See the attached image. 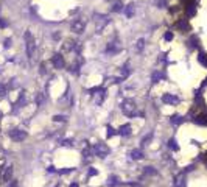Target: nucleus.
<instances>
[{
  "mask_svg": "<svg viewBox=\"0 0 207 187\" xmlns=\"http://www.w3.org/2000/svg\"><path fill=\"white\" fill-rule=\"evenodd\" d=\"M162 101L167 103V104H178V103H179V98H178L176 95H173V94H164Z\"/></svg>",
  "mask_w": 207,
  "mask_h": 187,
  "instance_id": "obj_7",
  "label": "nucleus"
},
{
  "mask_svg": "<svg viewBox=\"0 0 207 187\" xmlns=\"http://www.w3.org/2000/svg\"><path fill=\"white\" fill-rule=\"evenodd\" d=\"M84 26H86V23H84V20H81V19H78V20H73L72 22V31L73 33H76V34H80V33H83L84 31Z\"/></svg>",
  "mask_w": 207,
  "mask_h": 187,
  "instance_id": "obj_5",
  "label": "nucleus"
},
{
  "mask_svg": "<svg viewBox=\"0 0 207 187\" xmlns=\"http://www.w3.org/2000/svg\"><path fill=\"white\" fill-rule=\"evenodd\" d=\"M0 92H2V95H3V94H5V87H3L2 84H0Z\"/></svg>",
  "mask_w": 207,
  "mask_h": 187,
  "instance_id": "obj_33",
  "label": "nucleus"
},
{
  "mask_svg": "<svg viewBox=\"0 0 207 187\" xmlns=\"http://www.w3.org/2000/svg\"><path fill=\"white\" fill-rule=\"evenodd\" d=\"M160 79H162V73H160V72H154V73L151 75V81H153V83H159Z\"/></svg>",
  "mask_w": 207,
  "mask_h": 187,
  "instance_id": "obj_20",
  "label": "nucleus"
},
{
  "mask_svg": "<svg viewBox=\"0 0 207 187\" xmlns=\"http://www.w3.org/2000/svg\"><path fill=\"white\" fill-rule=\"evenodd\" d=\"M94 153H95L98 157H106V156L109 154V148H108L106 143L98 142V143H95V146H94Z\"/></svg>",
  "mask_w": 207,
  "mask_h": 187,
  "instance_id": "obj_3",
  "label": "nucleus"
},
{
  "mask_svg": "<svg viewBox=\"0 0 207 187\" xmlns=\"http://www.w3.org/2000/svg\"><path fill=\"white\" fill-rule=\"evenodd\" d=\"M128 75H129V65H128V64H125L123 67H122V76H123V78H126Z\"/></svg>",
  "mask_w": 207,
  "mask_h": 187,
  "instance_id": "obj_23",
  "label": "nucleus"
},
{
  "mask_svg": "<svg viewBox=\"0 0 207 187\" xmlns=\"http://www.w3.org/2000/svg\"><path fill=\"white\" fill-rule=\"evenodd\" d=\"M198 61H199V64L204 65V67H207V53L201 51L199 55H198Z\"/></svg>",
  "mask_w": 207,
  "mask_h": 187,
  "instance_id": "obj_18",
  "label": "nucleus"
},
{
  "mask_svg": "<svg viewBox=\"0 0 207 187\" xmlns=\"http://www.w3.org/2000/svg\"><path fill=\"white\" fill-rule=\"evenodd\" d=\"M182 122H184V118L181 117V115H173V117H171V123H173V125H181Z\"/></svg>",
  "mask_w": 207,
  "mask_h": 187,
  "instance_id": "obj_21",
  "label": "nucleus"
},
{
  "mask_svg": "<svg viewBox=\"0 0 207 187\" xmlns=\"http://www.w3.org/2000/svg\"><path fill=\"white\" fill-rule=\"evenodd\" d=\"M182 2H184L185 5H188V3H193V0H182Z\"/></svg>",
  "mask_w": 207,
  "mask_h": 187,
  "instance_id": "obj_32",
  "label": "nucleus"
},
{
  "mask_svg": "<svg viewBox=\"0 0 207 187\" xmlns=\"http://www.w3.org/2000/svg\"><path fill=\"white\" fill-rule=\"evenodd\" d=\"M112 11H114V12H119V11H123V6H122V3H119V2H117V3L114 5Z\"/></svg>",
  "mask_w": 207,
  "mask_h": 187,
  "instance_id": "obj_25",
  "label": "nucleus"
},
{
  "mask_svg": "<svg viewBox=\"0 0 207 187\" xmlns=\"http://www.w3.org/2000/svg\"><path fill=\"white\" fill-rule=\"evenodd\" d=\"M51 62H53L55 69H62L64 64H66V61H64V56L61 55V53H56V55H53V58H51Z\"/></svg>",
  "mask_w": 207,
  "mask_h": 187,
  "instance_id": "obj_6",
  "label": "nucleus"
},
{
  "mask_svg": "<svg viewBox=\"0 0 207 187\" xmlns=\"http://www.w3.org/2000/svg\"><path fill=\"white\" fill-rule=\"evenodd\" d=\"M115 134V131H114V128L112 126H108V137H112Z\"/></svg>",
  "mask_w": 207,
  "mask_h": 187,
  "instance_id": "obj_29",
  "label": "nucleus"
},
{
  "mask_svg": "<svg viewBox=\"0 0 207 187\" xmlns=\"http://www.w3.org/2000/svg\"><path fill=\"white\" fill-rule=\"evenodd\" d=\"M75 44H76V42H72V41H67V42H66V45H64V48H66V50H72V48L75 47Z\"/></svg>",
  "mask_w": 207,
  "mask_h": 187,
  "instance_id": "obj_26",
  "label": "nucleus"
},
{
  "mask_svg": "<svg viewBox=\"0 0 207 187\" xmlns=\"http://www.w3.org/2000/svg\"><path fill=\"white\" fill-rule=\"evenodd\" d=\"M25 44H27V55H28V59L33 61L34 53H36V42H34V37H33V34H31L30 30L25 31Z\"/></svg>",
  "mask_w": 207,
  "mask_h": 187,
  "instance_id": "obj_1",
  "label": "nucleus"
},
{
  "mask_svg": "<svg viewBox=\"0 0 207 187\" xmlns=\"http://www.w3.org/2000/svg\"><path fill=\"white\" fill-rule=\"evenodd\" d=\"M11 178H12V167L9 165V167H6V168H5L3 175H2V179H3V182H9V181H11Z\"/></svg>",
  "mask_w": 207,
  "mask_h": 187,
  "instance_id": "obj_11",
  "label": "nucleus"
},
{
  "mask_svg": "<svg viewBox=\"0 0 207 187\" xmlns=\"http://www.w3.org/2000/svg\"><path fill=\"white\" fill-rule=\"evenodd\" d=\"M120 134L122 136H129V134H131V125H123L122 128H120Z\"/></svg>",
  "mask_w": 207,
  "mask_h": 187,
  "instance_id": "obj_17",
  "label": "nucleus"
},
{
  "mask_svg": "<svg viewBox=\"0 0 207 187\" xmlns=\"http://www.w3.org/2000/svg\"><path fill=\"white\" fill-rule=\"evenodd\" d=\"M123 11H125L126 17H133V16H134V11H136V5H134V3H129L128 6L123 8Z\"/></svg>",
  "mask_w": 207,
  "mask_h": 187,
  "instance_id": "obj_12",
  "label": "nucleus"
},
{
  "mask_svg": "<svg viewBox=\"0 0 207 187\" xmlns=\"http://www.w3.org/2000/svg\"><path fill=\"white\" fill-rule=\"evenodd\" d=\"M70 142H72V140H69V139H67V140H62V145H64V146H70Z\"/></svg>",
  "mask_w": 207,
  "mask_h": 187,
  "instance_id": "obj_31",
  "label": "nucleus"
},
{
  "mask_svg": "<svg viewBox=\"0 0 207 187\" xmlns=\"http://www.w3.org/2000/svg\"><path fill=\"white\" fill-rule=\"evenodd\" d=\"M131 157L134 159V161H140V159H143V153H142V150H133L131 151Z\"/></svg>",
  "mask_w": 207,
  "mask_h": 187,
  "instance_id": "obj_15",
  "label": "nucleus"
},
{
  "mask_svg": "<svg viewBox=\"0 0 207 187\" xmlns=\"http://www.w3.org/2000/svg\"><path fill=\"white\" fill-rule=\"evenodd\" d=\"M122 111H123L125 115L133 117V115L136 114V111H137V106H136V103H134L133 100H125V101L122 103Z\"/></svg>",
  "mask_w": 207,
  "mask_h": 187,
  "instance_id": "obj_2",
  "label": "nucleus"
},
{
  "mask_svg": "<svg viewBox=\"0 0 207 187\" xmlns=\"http://www.w3.org/2000/svg\"><path fill=\"white\" fill-rule=\"evenodd\" d=\"M100 19L97 20V25H95V30H97V33H101L103 31V28L108 25V17L106 16H98Z\"/></svg>",
  "mask_w": 207,
  "mask_h": 187,
  "instance_id": "obj_8",
  "label": "nucleus"
},
{
  "mask_svg": "<svg viewBox=\"0 0 207 187\" xmlns=\"http://www.w3.org/2000/svg\"><path fill=\"white\" fill-rule=\"evenodd\" d=\"M145 171H147V173H151V175H156V170H153V167H147Z\"/></svg>",
  "mask_w": 207,
  "mask_h": 187,
  "instance_id": "obj_30",
  "label": "nucleus"
},
{
  "mask_svg": "<svg viewBox=\"0 0 207 187\" xmlns=\"http://www.w3.org/2000/svg\"><path fill=\"white\" fill-rule=\"evenodd\" d=\"M106 51H108V53H117V51H119V47L115 45V42H109Z\"/></svg>",
  "mask_w": 207,
  "mask_h": 187,
  "instance_id": "obj_19",
  "label": "nucleus"
},
{
  "mask_svg": "<svg viewBox=\"0 0 207 187\" xmlns=\"http://www.w3.org/2000/svg\"><path fill=\"white\" fill-rule=\"evenodd\" d=\"M143 48H145V39L140 37V39H137V42H136V51H142Z\"/></svg>",
  "mask_w": 207,
  "mask_h": 187,
  "instance_id": "obj_16",
  "label": "nucleus"
},
{
  "mask_svg": "<svg viewBox=\"0 0 207 187\" xmlns=\"http://www.w3.org/2000/svg\"><path fill=\"white\" fill-rule=\"evenodd\" d=\"M195 123H196V125H201V126H207V114H199V115L195 118Z\"/></svg>",
  "mask_w": 207,
  "mask_h": 187,
  "instance_id": "obj_13",
  "label": "nucleus"
},
{
  "mask_svg": "<svg viewBox=\"0 0 207 187\" xmlns=\"http://www.w3.org/2000/svg\"><path fill=\"white\" fill-rule=\"evenodd\" d=\"M9 187H17V182H16V181H12V182H11V185H9Z\"/></svg>",
  "mask_w": 207,
  "mask_h": 187,
  "instance_id": "obj_34",
  "label": "nucleus"
},
{
  "mask_svg": "<svg viewBox=\"0 0 207 187\" xmlns=\"http://www.w3.org/2000/svg\"><path fill=\"white\" fill-rule=\"evenodd\" d=\"M198 37L196 36H191V39H190V41H188V44H191V48H195V47H198Z\"/></svg>",
  "mask_w": 207,
  "mask_h": 187,
  "instance_id": "obj_24",
  "label": "nucleus"
},
{
  "mask_svg": "<svg viewBox=\"0 0 207 187\" xmlns=\"http://www.w3.org/2000/svg\"><path fill=\"white\" fill-rule=\"evenodd\" d=\"M185 12H187V16H195L196 14V6H195V3H188V5H185Z\"/></svg>",
  "mask_w": 207,
  "mask_h": 187,
  "instance_id": "obj_14",
  "label": "nucleus"
},
{
  "mask_svg": "<svg viewBox=\"0 0 207 187\" xmlns=\"http://www.w3.org/2000/svg\"><path fill=\"white\" fill-rule=\"evenodd\" d=\"M70 187H78V184H70Z\"/></svg>",
  "mask_w": 207,
  "mask_h": 187,
  "instance_id": "obj_35",
  "label": "nucleus"
},
{
  "mask_svg": "<svg viewBox=\"0 0 207 187\" xmlns=\"http://www.w3.org/2000/svg\"><path fill=\"white\" fill-rule=\"evenodd\" d=\"M164 37H165V41H171V39H173V33L171 31H167Z\"/></svg>",
  "mask_w": 207,
  "mask_h": 187,
  "instance_id": "obj_28",
  "label": "nucleus"
},
{
  "mask_svg": "<svg viewBox=\"0 0 207 187\" xmlns=\"http://www.w3.org/2000/svg\"><path fill=\"white\" fill-rule=\"evenodd\" d=\"M168 146H170L171 150H174V151L179 150V146H178V143H176V139H170V140H168Z\"/></svg>",
  "mask_w": 207,
  "mask_h": 187,
  "instance_id": "obj_22",
  "label": "nucleus"
},
{
  "mask_svg": "<svg viewBox=\"0 0 207 187\" xmlns=\"http://www.w3.org/2000/svg\"><path fill=\"white\" fill-rule=\"evenodd\" d=\"M174 187H185V173H178L173 181Z\"/></svg>",
  "mask_w": 207,
  "mask_h": 187,
  "instance_id": "obj_9",
  "label": "nucleus"
},
{
  "mask_svg": "<svg viewBox=\"0 0 207 187\" xmlns=\"http://www.w3.org/2000/svg\"><path fill=\"white\" fill-rule=\"evenodd\" d=\"M9 137L14 142H22L23 139H27V132H25L23 129H20V128H16V129L9 131Z\"/></svg>",
  "mask_w": 207,
  "mask_h": 187,
  "instance_id": "obj_4",
  "label": "nucleus"
},
{
  "mask_svg": "<svg viewBox=\"0 0 207 187\" xmlns=\"http://www.w3.org/2000/svg\"><path fill=\"white\" fill-rule=\"evenodd\" d=\"M53 120H55V122H66V117H64V115H55Z\"/></svg>",
  "mask_w": 207,
  "mask_h": 187,
  "instance_id": "obj_27",
  "label": "nucleus"
},
{
  "mask_svg": "<svg viewBox=\"0 0 207 187\" xmlns=\"http://www.w3.org/2000/svg\"><path fill=\"white\" fill-rule=\"evenodd\" d=\"M176 26H178L181 31H188V30H190V25H188L187 19H179L178 23H176Z\"/></svg>",
  "mask_w": 207,
  "mask_h": 187,
  "instance_id": "obj_10",
  "label": "nucleus"
},
{
  "mask_svg": "<svg viewBox=\"0 0 207 187\" xmlns=\"http://www.w3.org/2000/svg\"><path fill=\"white\" fill-rule=\"evenodd\" d=\"M205 164H207V161H205Z\"/></svg>",
  "mask_w": 207,
  "mask_h": 187,
  "instance_id": "obj_36",
  "label": "nucleus"
}]
</instances>
